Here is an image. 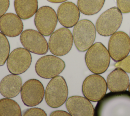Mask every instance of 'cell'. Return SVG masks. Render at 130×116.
Here are the masks:
<instances>
[{"label": "cell", "instance_id": "6da1fadb", "mask_svg": "<svg viewBox=\"0 0 130 116\" xmlns=\"http://www.w3.org/2000/svg\"><path fill=\"white\" fill-rule=\"evenodd\" d=\"M94 115H130V92H111L97 104Z\"/></svg>", "mask_w": 130, "mask_h": 116}, {"label": "cell", "instance_id": "7a4b0ae2", "mask_svg": "<svg viewBox=\"0 0 130 116\" xmlns=\"http://www.w3.org/2000/svg\"><path fill=\"white\" fill-rule=\"evenodd\" d=\"M110 57L108 50L104 45L100 42H97L87 50L85 61L88 68L92 73L101 74L108 69Z\"/></svg>", "mask_w": 130, "mask_h": 116}, {"label": "cell", "instance_id": "3957f363", "mask_svg": "<svg viewBox=\"0 0 130 116\" xmlns=\"http://www.w3.org/2000/svg\"><path fill=\"white\" fill-rule=\"evenodd\" d=\"M68 87L64 78L56 76L48 83L45 91V99L47 104L52 108H58L67 101Z\"/></svg>", "mask_w": 130, "mask_h": 116}, {"label": "cell", "instance_id": "277c9868", "mask_svg": "<svg viewBox=\"0 0 130 116\" xmlns=\"http://www.w3.org/2000/svg\"><path fill=\"white\" fill-rule=\"evenodd\" d=\"M95 36V27L89 20H81L74 26L73 32V41L79 52L87 51L93 44Z\"/></svg>", "mask_w": 130, "mask_h": 116}, {"label": "cell", "instance_id": "5b68a950", "mask_svg": "<svg viewBox=\"0 0 130 116\" xmlns=\"http://www.w3.org/2000/svg\"><path fill=\"white\" fill-rule=\"evenodd\" d=\"M122 15L117 7H112L103 12L95 24L98 33L103 36H109L115 33L120 27Z\"/></svg>", "mask_w": 130, "mask_h": 116}, {"label": "cell", "instance_id": "8992f818", "mask_svg": "<svg viewBox=\"0 0 130 116\" xmlns=\"http://www.w3.org/2000/svg\"><path fill=\"white\" fill-rule=\"evenodd\" d=\"M73 41L71 31L68 28H61L51 34L48 43V48L54 55L62 56L70 51Z\"/></svg>", "mask_w": 130, "mask_h": 116}, {"label": "cell", "instance_id": "52a82bcc", "mask_svg": "<svg viewBox=\"0 0 130 116\" xmlns=\"http://www.w3.org/2000/svg\"><path fill=\"white\" fill-rule=\"evenodd\" d=\"M65 62L55 55H48L40 58L36 63L37 75L44 79H51L59 75L64 69Z\"/></svg>", "mask_w": 130, "mask_h": 116}, {"label": "cell", "instance_id": "ba28073f", "mask_svg": "<svg viewBox=\"0 0 130 116\" xmlns=\"http://www.w3.org/2000/svg\"><path fill=\"white\" fill-rule=\"evenodd\" d=\"M107 84L105 79L99 74L87 76L83 81L82 91L84 96L90 101L99 102L106 94Z\"/></svg>", "mask_w": 130, "mask_h": 116}, {"label": "cell", "instance_id": "9c48e42d", "mask_svg": "<svg viewBox=\"0 0 130 116\" xmlns=\"http://www.w3.org/2000/svg\"><path fill=\"white\" fill-rule=\"evenodd\" d=\"M20 40L23 47L32 53L44 55L48 51V43L44 35L38 31L24 30L21 33Z\"/></svg>", "mask_w": 130, "mask_h": 116}, {"label": "cell", "instance_id": "30bf717a", "mask_svg": "<svg viewBox=\"0 0 130 116\" xmlns=\"http://www.w3.org/2000/svg\"><path fill=\"white\" fill-rule=\"evenodd\" d=\"M45 91L43 84L39 80L29 79L22 85L20 91L21 100L27 106H35L43 101Z\"/></svg>", "mask_w": 130, "mask_h": 116}, {"label": "cell", "instance_id": "8fae6325", "mask_svg": "<svg viewBox=\"0 0 130 116\" xmlns=\"http://www.w3.org/2000/svg\"><path fill=\"white\" fill-rule=\"evenodd\" d=\"M57 16L54 10L49 6H43L36 13L35 25L39 32L45 36L50 35L57 23Z\"/></svg>", "mask_w": 130, "mask_h": 116}, {"label": "cell", "instance_id": "7c38bea8", "mask_svg": "<svg viewBox=\"0 0 130 116\" xmlns=\"http://www.w3.org/2000/svg\"><path fill=\"white\" fill-rule=\"evenodd\" d=\"M32 57L29 51L25 48H18L12 51L7 60V66L10 73L20 75L29 67Z\"/></svg>", "mask_w": 130, "mask_h": 116}, {"label": "cell", "instance_id": "4fadbf2b", "mask_svg": "<svg viewBox=\"0 0 130 116\" xmlns=\"http://www.w3.org/2000/svg\"><path fill=\"white\" fill-rule=\"evenodd\" d=\"M108 50L114 61L121 60L130 52L129 37L124 32H116L109 39Z\"/></svg>", "mask_w": 130, "mask_h": 116}, {"label": "cell", "instance_id": "5bb4252c", "mask_svg": "<svg viewBox=\"0 0 130 116\" xmlns=\"http://www.w3.org/2000/svg\"><path fill=\"white\" fill-rule=\"evenodd\" d=\"M85 97L73 96L66 102L68 112L73 116H93L94 109L91 103Z\"/></svg>", "mask_w": 130, "mask_h": 116}, {"label": "cell", "instance_id": "9a60e30c", "mask_svg": "<svg viewBox=\"0 0 130 116\" xmlns=\"http://www.w3.org/2000/svg\"><path fill=\"white\" fill-rule=\"evenodd\" d=\"M80 15V10L78 6L71 2H63L57 9L58 20L66 28L74 26L78 22Z\"/></svg>", "mask_w": 130, "mask_h": 116}, {"label": "cell", "instance_id": "2e32d148", "mask_svg": "<svg viewBox=\"0 0 130 116\" xmlns=\"http://www.w3.org/2000/svg\"><path fill=\"white\" fill-rule=\"evenodd\" d=\"M23 24L17 14L5 13L0 17V31L7 36L16 37L23 32Z\"/></svg>", "mask_w": 130, "mask_h": 116}, {"label": "cell", "instance_id": "e0dca14e", "mask_svg": "<svg viewBox=\"0 0 130 116\" xmlns=\"http://www.w3.org/2000/svg\"><path fill=\"white\" fill-rule=\"evenodd\" d=\"M22 80L18 75L10 74L4 77L0 82V93L6 98H13L20 92Z\"/></svg>", "mask_w": 130, "mask_h": 116}, {"label": "cell", "instance_id": "ac0fdd59", "mask_svg": "<svg viewBox=\"0 0 130 116\" xmlns=\"http://www.w3.org/2000/svg\"><path fill=\"white\" fill-rule=\"evenodd\" d=\"M106 82L111 92L122 91L128 88L129 79L125 72L120 68H116L108 75Z\"/></svg>", "mask_w": 130, "mask_h": 116}, {"label": "cell", "instance_id": "d6986e66", "mask_svg": "<svg viewBox=\"0 0 130 116\" xmlns=\"http://www.w3.org/2000/svg\"><path fill=\"white\" fill-rule=\"evenodd\" d=\"M14 5L17 15L22 19L31 17L38 10V0H14Z\"/></svg>", "mask_w": 130, "mask_h": 116}, {"label": "cell", "instance_id": "ffe728a7", "mask_svg": "<svg viewBox=\"0 0 130 116\" xmlns=\"http://www.w3.org/2000/svg\"><path fill=\"white\" fill-rule=\"evenodd\" d=\"M105 2V0H78L77 6L82 13L92 15L102 9Z\"/></svg>", "mask_w": 130, "mask_h": 116}, {"label": "cell", "instance_id": "44dd1931", "mask_svg": "<svg viewBox=\"0 0 130 116\" xmlns=\"http://www.w3.org/2000/svg\"><path fill=\"white\" fill-rule=\"evenodd\" d=\"M21 115V108L15 101L8 98L0 99V116Z\"/></svg>", "mask_w": 130, "mask_h": 116}, {"label": "cell", "instance_id": "7402d4cb", "mask_svg": "<svg viewBox=\"0 0 130 116\" xmlns=\"http://www.w3.org/2000/svg\"><path fill=\"white\" fill-rule=\"evenodd\" d=\"M10 45L6 35L0 32V66L4 65L10 54Z\"/></svg>", "mask_w": 130, "mask_h": 116}, {"label": "cell", "instance_id": "603a6c76", "mask_svg": "<svg viewBox=\"0 0 130 116\" xmlns=\"http://www.w3.org/2000/svg\"><path fill=\"white\" fill-rule=\"evenodd\" d=\"M116 68H120L126 73H130V55L127 56L120 61L115 64Z\"/></svg>", "mask_w": 130, "mask_h": 116}, {"label": "cell", "instance_id": "cb8c5ba5", "mask_svg": "<svg viewBox=\"0 0 130 116\" xmlns=\"http://www.w3.org/2000/svg\"><path fill=\"white\" fill-rule=\"evenodd\" d=\"M22 115L24 116H46L47 113L41 108L33 107L26 110Z\"/></svg>", "mask_w": 130, "mask_h": 116}, {"label": "cell", "instance_id": "d4e9b609", "mask_svg": "<svg viewBox=\"0 0 130 116\" xmlns=\"http://www.w3.org/2000/svg\"><path fill=\"white\" fill-rule=\"evenodd\" d=\"M117 6L121 13L130 12V0H117Z\"/></svg>", "mask_w": 130, "mask_h": 116}, {"label": "cell", "instance_id": "484cf974", "mask_svg": "<svg viewBox=\"0 0 130 116\" xmlns=\"http://www.w3.org/2000/svg\"><path fill=\"white\" fill-rule=\"evenodd\" d=\"M10 5L9 0H0V17L5 14Z\"/></svg>", "mask_w": 130, "mask_h": 116}, {"label": "cell", "instance_id": "4316f807", "mask_svg": "<svg viewBox=\"0 0 130 116\" xmlns=\"http://www.w3.org/2000/svg\"><path fill=\"white\" fill-rule=\"evenodd\" d=\"M50 116H70L71 115L69 112L64 110H55L52 112L50 114Z\"/></svg>", "mask_w": 130, "mask_h": 116}, {"label": "cell", "instance_id": "83f0119b", "mask_svg": "<svg viewBox=\"0 0 130 116\" xmlns=\"http://www.w3.org/2000/svg\"><path fill=\"white\" fill-rule=\"evenodd\" d=\"M47 1L50 2V3H63L67 0H47Z\"/></svg>", "mask_w": 130, "mask_h": 116}, {"label": "cell", "instance_id": "f1b7e54d", "mask_svg": "<svg viewBox=\"0 0 130 116\" xmlns=\"http://www.w3.org/2000/svg\"><path fill=\"white\" fill-rule=\"evenodd\" d=\"M128 91L130 92V83H129V86H128Z\"/></svg>", "mask_w": 130, "mask_h": 116}]
</instances>
